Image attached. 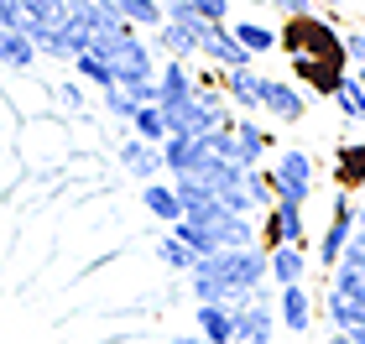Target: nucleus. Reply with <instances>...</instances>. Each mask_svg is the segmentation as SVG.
I'll use <instances>...</instances> for the list:
<instances>
[{
    "label": "nucleus",
    "instance_id": "nucleus-42",
    "mask_svg": "<svg viewBox=\"0 0 365 344\" xmlns=\"http://www.w3.org/2000/svg\"><path fill=\"white\" fill-rule=\"evenodd\" d=\"M245 6H272V0H245Z\"/></svg>",
    "mask_w": 365,
    "mask_h": 344
},
{
    "label": "nucleus",
    "instance_id": "nucleus-17",
    "mask_svg": "<svg viewBox=\"0 0 365 344\" xmlns=\"http://www.w3.org/2000/svg\"><path fill=\"white\" fill-rule=\"evenodd\" d=\"M193 89H198L193 63L162 58V68H157V105H182V100H193Z\"/></svg>",
    "mask_w": 365,
    "mask_h": 344
},
{
    "label": "nucleus",
    "instance_id": "nucleus-28",
    "mask_svg": "<svg viewBox=\"0 0 365 344\" xmlns=\"http://www.w3.org/2000/svg\"><path fill=\"white\" fill-rule=\"evenodd\" d=\"M47 89H53V105L63 110V115H89V84H84V78H58V84H47Z\"/></svg>",
    "mask_w": 365,
    "mask_h": 344
},
{
    "label": "nucleus",
    "instance_id": "nucleus-27",
    "mask_svg": "<svg viewBox=\"0 0 365 344\" xmlns=\"http://www.w3.org/2000/svg\"><path fill=\"white\" fill-rule=\"evenodd\" d=\"M334 110L344 115V125H365V89H360V78H355V73H344V78H339V89H334Z\"/></svg>",
    "mask_w": 365,
    "mask_h": 344
},
{
    "label": "nucleus",
    "instance_id": "nucleus-5",
    "mask_svg": "<svg viewBox=\"0 0 365 344\" xmlns=\"http://www.w3.org/2000/svg\"><path fill=\"white\" fill-rule=\"evenodd\" d=\"M350 240H355V193H344L334 188V204H329V224H324V235H319V266L324 271H334V261L350 251Z\"/></svg>",
    "mask_w": 365,
    "mask_h": 344
},
{
    "label": "nucleus",
    "instance_id": "nucleus-31",
    "mask_svg": "<svg viewBox=\"0 0 365 344\" xmlns=\"http://www.w3.org/2000/svg\"><path fill=\"white\" fill-rule=\"evenodd\" d=\"M157 261H162L168 271H178V276H188V271L198 266V256H193V251H188V245H182L178 235H173V229L157 240Z\"/></svg>",
    "mask_w": 365,
    "mask_h": 344
},
{
    "label": "nucleus",
    "instance_id": "nucleus-11",
    "mask_svg": "<svg viewBox=\"0 0 365 344\" xmlns=\"http://www.w3.org/2000/svg\"><path fill=\"white\" fill-rule=\"evenodd\" d=\"M198 63H209V68H220V73H230V68H251V53L235 42V31H230V21L225 26H209L204 31V47H198Z\"/></svg>",
    "mask_w": 365,
    "mask_h": 344
},
{
    "label": "nucleus",
    "instance_id": "nucleus-18",
    "mask_svg": "<svg viewBox=\"0 0 365 344\" xmlns=\"http://www.w3.org/2000/svg\"><path fill=\"white\" fill-rule=\"evenodd\" d=\"M334 188H344V193L365 188V136H344L334 146Z\"/></svg>",
    "mask_w": 365,
    "mask_h": 344
},
{
    "label": "nucleus",
    "instance_id": "nucleus-20",
    "mask_svg": "<svg viewBox=\"0 0 365 344\" xmlns=\"http://www.w3.org/2000/svg\"><path fill=\"white\" fill-rule=\"evenodd\" d=\"M193 329L209 344H235V308L225 303H193Z\"/></svg>",
    "mask_w": 365,
    "mask_h": 344
},
{
    "label": "nucleus",
    "instance_id": "nucleus-33",
    "mask_svg": "<svg viewBox=\"0 0 365 344\" xmlns=\"http://www.w3.org/2000/svg\"><path fill=\"white\" fill-rule=\"evenodd\" d=\"M99 105H105V115H110V120H115V125H120V130L130 125V115H136V110H141L136 100H130V89H120V84H115V89H105V94H99Z\"/></svg>",
    "mask_w": 365,
    "mask_h": 344
},
{
    "label": "nucleus",
    "instance_id": "nucleus-23",
    "mask_svg": "<svg viewBox=\"0 0 365 344\" xmlns=\"http://www.w3.org/2000/svg\"><path fill=\"white\" fill-rule=\"evenodd\" d=\"M230 31H235V42H240L251 58H267V53H277V26L256 21V16H230Z\"/></svg>",
    "mask_w": 365,
    "mask_h": 344
},
{
    "label": "nucleus",
    "instance_id": "nucleus-7",
    "mask_svg": "<svg viewBox=\"0 0 365 344\" xmlns=\"http://www.w3.org/2000/svg\"><path fill=\"white\" fill-rule=\"evenodd\" d=\"M277 339V298L272 287H261L251 303L235 308V344H272Z\"/></svg>",
    "mask_w": 365,
    "mask_h": 344
},
{
    "label": "nucleus",
    "instance_id": "nucleus-21",
    "mask_svg": "<svg viewBox=\"0 0 365 344\" xmlns=\"http://www.w3.org/2000/svg\"><path fill=\"white\" fill-rule=\"evenodd\" d=\"M324 318L329 329H344V334H360L365 329V298H350V292H324Z\"/></svg>",
    "mask_w": 365,
    "mask_h": 344
},
{
    "label": "nucleus",
    "instance_id": "nucleus-41",
    "mask_svg": "<svg viewBox=\"0 0 365 344\" xmlns=\"http://www.w3.org/2000/svg\"><path fill=\"white\" fill-rule=\"evenodd\" d=\"M350 73H355V78H360V89H365V63H360V68H350Z\"/></svg>",
    "mask_w": 365,
    "mask_h": 344
},
{
    "label": "nucleus",
    "instance_id": "nucleus-36",
    "mask_svg": "<svg viewBox=\"0 0 365 344\" xmlns=\"http://www.w3.org/2000/svg\"><path fill=\"white\" fill-rule=\"evenodd\" d=\"M272 11L282 16V21H292V16H313L319 6H313V0H272Z\"/></svg>",
    "mask_w": 365,
    "mask_h": 344
},
{
    "label": "nucleus",
    "instance_id": "nucleus-3",
    "mask_svg": "<svg viewBox=\"0 0 365 344\" xmlns=\"http://www.w3.org/2000/svg\"><path fill=\"white\" fill-rule=\"evenodd\" d=\"M89 53H99L110 63V73H115V84L130 89V84H152L157 68H162V58H157V47L146 31H125V37H94L89 42Z\"/></svg>",
    "mask_w": 365,
    "mask_h": 344
},
{
    "label": "nucleus",
    "instance_id": "nucleus-45",
    "mask_svg": "<svg viewBox=\"0 0 365 344\" xmlns=\"http://www.w3.org/2000/svg\"><path fill=\"white\" fill-rule=\"evenodd\" d=\"M360 204H365V188H360Z\"/></svg>",
    "mask_w": 365,
    "mask_h": 344
},
{
    "label": "nucleus",
    "instance_id": "nucleus-37",
    "mask_svg": "<svg viewBox=\"0 0 365 344\" xmlns=\"http://www.w3.org/2000/svg\"><path fill=\"white\" fill-rule=\"evenodd\" d=\"M355 245L365 251V204H355Z\"/></svg>",
    "mask_w": 365,
    "mask_h": 344
},
{
    "label": "nucleus",
    "instance_id": "nucleus-32",
    "mask_svg": "<svg viewBox=\"0 0 365 344\" xmlns=\"http://www.w3.org/2000/svg\"><path fill=\"white\" fill-rule=\"evenodd\" d=\"M245 199H251L256 219H261V214H267V209L277 204V193H272V177H267V167H251V172H245Z\"/></svg>",
    "mask_w": 365,
    "mask_h": 344
},
{
    "label": "nucleus",
    "instance_id": "nucleus-16",
    "mask_svg": "<svg viewBox=\"0 0 365 344\" xmlns=\"http://www.w3.org/2000/svg\"><path fill=\"white\" fill-rule=\"evenodd\" d=\"M204 31H209V26H173V21H162V26L152 31V47H157V58H182V63H198Z\"/></svg>",
    "mask_w": 365,
    "mask_h": 344
},
{
    "label": "nucleus",
    "instance_id": "nucleus-6",
    "mask_svg": "<svg viewBox=\"0 0 365 344\" xmlns=\"http://www.w3.org/2000/svg\"><path fill=\"white\" fill-rule=\"evenodd\" d=\"M261 115L277 125H303L308 120V89L297 78H261Z\"/></svg>",
    "mask_w": 365,
    "mask_h": 344
},
{
    "label": "nucleus",
    "instance_id": "nucleus-10",
    "mask_svg": "<svg viewBox=\"0 0 365 344\" xmlns=\"http://www.w3.org/2000/svg\"><path fill=\"white\" fill-rule=\"evenodd\" d=\"M115 162H120L125 177H136V183H157V177H168V162H162V146L141 141V136H120V146H115Z\"/></svg>",
    "mask_w": 365,
    "mask_h": 344
},
{
    "label": "nucleus",
    "instance_id": "nucleus-44",
    "mask_svg": "<svg viewBox=\"0 0 365 344\" xmlns=\"http://www.w3.org/2000/svg\"><path fill=\"white\" fill-rule=\"evenodd\" d=\"M350 6H360V11H365V0H350Z\"/></svg>",
    "mask_w": 365,
    "mask_h": 344
},
{
    "label": "nucleus",
    "instance_id": "nucleus-26",
    "mask_svg": "<svg viewBox=\"0 0 365 344\" xmlns=\"http://www.w3.org/2000/svg\"><path fill=\"white\" fill-rule=\"evenodd\" d=\"M115 6H120V16L130 21V31H146V37H152V31L168 21V11H162V0H115Z\"/></svg>",
    "mask_w": 365,
    "mask_h": 344
},
{
    "label": "nucleus",
    "instance_id": "nucleus-4",
    "mask_svg": "<svg viewBox=\"0 0 365 344\" xmlns=\"http://www.w3.org/2000/svg\"><path fill=\"white\" fill-rule=\"evenodd\" d=\"M272 193H277V204H303L313 199V188H319V162H313V152H303V146H282V152L272 157Z\"/></svg>",
    "mask_w": 365,
    "mask_h": 344
},
{
    "label": "nucleus",
    "instance_id": "nucleus-1",
    "mask_svg": "<svg viewBox=\"0 0 365 344\" xmlns=\"http://www.w3.org/2000/svg\"><path fill=\"white\" fill-rule=\"evenodd\" d=\"M261 287H272V266H267V245H245V251H214L188 271V292L193 303H225L240 308L251 303Z\"/></svg>",
    "mask_w": 365,
    "mask_h": 344
},
{
    "label": "nucleus",
    "instance_id": "nucleus-29",
    "mask_svg": "<svg viewBox=\"0 0 365 344\" xmlns=\"http://www.w3.org/2000/svg\"><path fill=\"white\" fill-rule=\"evenodd\" d=\"M130 136H141V141H152V146H162L168 141V115H162V105H141L136 115H130Z\"/></svg>",
    "mask_w": 365,
    "mask_h": 344
},
{
    "label": "nucleus",
    "instance_id": "nucleus-30",
    "mask_svg": "<svg viewBox=\"0 0 365 344\" xmlns=\"http://www.w3.org/2000/svg\"><path fill=\"white\" fill-rule=\"evenodd\" d=\"M68 68H73V78H84V84H89V89H99V94L115 89V73H110V63L99 58V53H78Z\"/></svg>",
    "mask_w": 365,
    "mask_h": 344
},
{
    "label": "nucleus",
    "instance_id": "nucleus-8",
    "mask_svg": "<svg viewBox=\"0 0 365 344\" xmlns=\"http://www.w3.org/2000/svg\"><path fill=\"white\" fill-rule=\"evenodd\" d=\"M256 224H261V245H267V251H277V245H308L303 204H272Z\"/></svg>",
    "mask_w": 365,
    "mask_h": 344
},
{
    "label": "nucleus",
    "instance_id": "nucleus-24",
    "mask_svg": "<svg viewBox=\"0 0 365 344\" xmlns=\"http://www.w3.org/2000/svg\"><path fill=\"white\" fill-rule=\"evenodd\" d=\"M329 287L334 292H350V298H365V251L350 240V251L334 261V271H329Z\"/></svg>",
    "mask_w": 365,
    "mask_h": 344
},
{
    "label": "nucleus",
    "instance_id": "nucleus-13",
    "mask_svg": "<svg viewBox=\"0 0 365 344\" xmlns=\"http://www.w3.org/2000/svg\"><path fill=\"white\" fill-rule=\"evenodd\" d=\"M261 73L256 63L251 68H230V73H220V89H225V100H230V110L235 115H261Z\"/></svg>",
    "mask_w": 365,
    "mask_h": 344
},
{
    "label": "nucleus",
    "instance_id": "nucleus-35",
    "mask_svg": "<svg viewBox=\"0 0 365 344\" xmlns=\"http://www.w3.org/2000/svg\"><path fill=\"white\" fill-rule=\"evenodd\" d=\"M339 47H344V68H360L365 63V26H344Z\"/></svg>",
    "mask_w": 365,
    "mask_h": 344
},
{
    "label": "nucleus",
    "instance_id": "nucleus-38",
    "mask_svg": "<svg viewBox=\"0 0 365 344\" xmlns=\"http://www.w3.org/2000/svg\"><path fill=\"white\" fill-rule=\"evenodd\" d=\"M313 6H319V11H329V16H339L344 6H350V0H313Z\"/></svg>",
    "mask_w": 365,
    "mask_h": 344
},
{
    "label": "nucleus",
    "instance_id": "nucleus-25",
    "mask_svg": "<svg viewBox=\"0 0 365 344\" xmlns=\"http://www.w3.org/2000/svg\"><path fill=\"white\" fill-rule=\"evenodd\" d=\"M37 42L26 37V31H0V68L6 73H31L37 68Z\"/></svg>",
    "mask_w": 365,
    "mask_h": 344
},
{
    "label": "nucleus",
    "instance_id": "nucleus-19",
    "mask_svg": "<svg viewBox=\"0 0 365 344\" xmlns=\"http://www.w3.org/2000/svg\"><path fill=\"white\" fill-rule=\"evenodd\" d=\"M267 266H272V287H292V282H308V245H277V251H267Z\"/></svg>",
    "mask_w": 365,
    "mask_h": 344
},
{
    "label": "nucleus",
    "instance_id": "nucleus-9",
    "mask_svg": "<svg viewBox=\"0 0 365 344\" xmlns=\"http://www.w3.org/2000/svg\"><path fill=\"white\" fill-rule=\"evenodd\" d=\"M230 136H235V162L240 167H267V157H277V130H267L256 115H235Z\"/></svg>",
    "mask_w": 365,
    "mask_h": 344
},
{
    "label": "nucleus",
    "instance_id": "nucleus-2",
    "mask_svg": "<svg viewBox=\"0 0 365 344\" xmlns=\"http://www.w3.org/2000/svg\"><path fill=\"white\" fill-rule=\"evenodd\" d=\"M339 37H344V26H339L329 11L292 16V21L277 26V53H287V58H329V63H344Z\"/></svg>",
    "mask_w": 365,
    "mask_h": 344
},
{
    "label": "nucleus",
    "instance_id": "nucleus-15",
    "mask_svg": "<svg viewBox=\"0 0 365 344\" xmlns=\"http://www.w3.org/2000/svg\"><path fill=\"white\" fill-rule=\"evenodd\" d=\"M277 323L287 334H308L313 329V292H308V282L277 287Z\"/></svg>",
    "mask_w": 365,
    "mask_h": 344
},
{
    "label": "nucleus",
    "instance_id": "nucleus-39",
    "mask_svg": "<svg viewBox=\"0 0 365 344\" xmlns=\"http://www.w3.org/2000/svg\"><path fill=\"white\" fill-rule=\"evenodd\" d=\"M324 344H355V334H344V329H329V339Z\"/></svg>",
    "mask_w": 365,
    "mask_h": 344
},
{
    "label": "nucleus",
    "instance_id": "nucleus-12",
    "mask_svg": "<svg viewBox=\"0 0 365 344\" xmlns=\"http://www.w3.org/2000/svg\"><path fill=\"white\" fill-rule=\"evenodd\" d=\"M214 157L209 136H168L162 141V162H168V177H188Z\"/></svg>",
    "mask_w": 365,
    "mask_h": 344
},
{
    "label": "nucleus",
    "instance_id": "nucleus-34",
    "mask_svg": "<svg viewBox=\"0 0 365 344\" xmlns=\"http://www.w3.org/2000/svg\"><path fill=\"white\" fill-rule=\"evenodd\" d=\"M198 21H209V26H225L230 16H235V0H188Z\"/></svg>",
    "mask_w": 365,
    "mask_h": 344
},
{
    "label": "nucleus",
    "instance_id": "nucleus-43",
    "mask_svg": "<svg viewBox=\"0 0 365 344\" xmlns=\"http://www.w3.org/2000/svg\"><path fill=\"white\" fill-rule=\"evenodd\" d=\"M355 344H365V329H360V334H355Z\"/></svg>",
    "mask_w": 365,
    "mask_h": 344
},
{
    "label": "nucleus",
    "instance_id": "nucleus-22",
    "mask_svg": "<svg viewBox=\"0 0 365 344\" xmlns=\"http://www.w3.org/2000/svg\"><path fill=\"white\" fill-rule=\"evenodd\" d=\"M141 204H146V214L162 219V224H178L182 219V199H178V188H173V177H157V183H141Z\"/></svg>",
    "mask_w": 365,
    "mask_h": 344
},
{
    "label": "nucleus",
    "instance_id": "nucleus-40",
    "mask_svg": "<svg viewBox=\"0 0 365 344\" xmlns=\"http://www.w3.org/2000/svg\"><path fill=\"white\" fill-rule=\"evenodd\" d=\"M173 344H209V339H204V334H178Z\"/></svg>",
    "mask_w": 365,
    "mask_h": 344
},
{
    "label": "nucleus",
    "instance_id": "nucleus-14",
    "mask_svg": "<svg viewBox=\"0 0 365 344\" xmlns=\"http://www.w3.org/2000/svg\"><path fill=\"white\" fill-rule=\"evenodd\" d=\"M344 73H350V68H344V63H329V58H292V78L308 94H319V100H334V89H339Z\"/></svg>",
    "mask_w": 365,
    "mask_h": 344
}]
</instances>
